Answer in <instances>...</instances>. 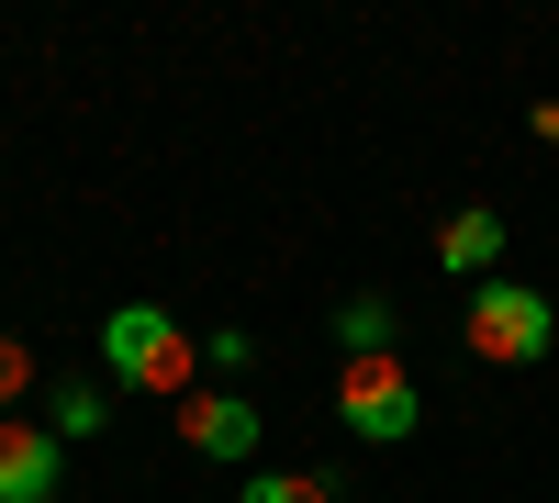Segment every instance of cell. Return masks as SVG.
Listing matches in <instances>:
<instances>
[{"label": "cell", "mask_w": 559, "mask_h": 503, "mask_svg": "<svg viewBox=\"0 0 559 503\" xmlns=\"http://www.w3.org/2000/svg\"><path fill=\"white\" fill-rule=\"evenodd\" d=\"M102 370H112L123 392L191 403V370H202V347L179 336V313H157V302H112V313H102Z\"/></svg>", "instance_id": "6da1fadb"}, {"label": "cell", "mask_w": 559, "mask_h": 503, "mask_svg": "<svg viewBox=\"0 0 559 503\" xmlns=\"http://www.w3.org/2000/svg\"><path fill=\"white\" fill-rule=\"evenodd\" d=\"M459 336H471V358H492V370H537L548 336H559V313H548V291H526V280H481L471 313H459Z\"/></svg>", "instance_id": "7a4b0ae2"}, {"label": "cell", "mask_w": 559, "mask_h": 503, "mask_svg": "<svg viewBox=\"0 0 559 503\" xmlns=\"http://www.w3.org/2000/svg\"><path fill=\"white\" fill-rule=\"evenodd\" d=\"M336 415L369 447H403L414 426H426V392L403 381V358H347V370H336Z\"/></svg>", "instance_id": "3957f363"}, {"label": "cell", "mask_w": 559, "mask_h": 503, "mask_svg": "<svg viewBox=\"0 0 559 503\" xmlns=\"http://www.w3.org/2000/svg\"><path fill=\"white\" fill-rule=\"evenodd\" d=\"M68 459H57V436L23 426V415H0V503H57Z\"/></svg>", "instance_id": "277c9868"}, {"label": "cell", "mask_w": 559, "mask_h": 503, "mask_svg": "<svg viewBox=\"0 0 559 503\" xmlns=\"http://www.w3.org/2000/svg\"><path fill=\"white\" fill-rule=\"evenodd\" d=\"M179 436H191L202 459H247V447H258V415H247L236 392H191V403H179Z\"/></svg>", "instance_id": "5b68a950"}, {"label": "cell", "mask_w": 559, "mask_h": 503, "mask_svg": "<svg viewBox=\"0 0 559 503\" xmlns=\"http://www.w3.org/2000/svg\"><path fill=\"white\" fill-rule=\"evenodd\" d=\"M492 258H503V213H492V202H471V213H448V224H437V268H459L471 291L492 280Z\"/></svg>", "instance_id": "8992f818"}, {"label": "cell", "mask_w": 559, "mask_h": 503, "mask_svg": "<svg viewBox=\"0 0 559 503\" xmlns=\"http://www.w3.org/2000/svg\"><path fill=\"white\" fill-rule=\"evenodd\" d=\"M336 347H347V358H392V313H381V302L358 291V302L336 313Z\"/></svg>", "instance_id": "52a82bcc"}, {"label": "cell", "mask_w": 559, "mask_h": 503, "mask_svg": "<svg viewBox=\"0 0 559 503\" xmlns=\"http://www.w3.org/2000/svg\"><path fill=\"white\" fill-rule=\"evenodd\" d=\"M247 503H336V481H313V470H258Z\"/></svg>", "instance_id": "ba28073f"}, {"label": "cell", "mask_w": 559, "mask_h": 503, "mask_svg": "<svg viewBox=\"0 0 559 503\" xmlns=\"http://www.w3.org/2000/svg\"><path fill=\"white\" fill-rule=\"evenodd\" d=\"M102 415H112V392H102V381H68V392H57V436H90Z\"/></svg>", "instance_id": "9c48e42d"}, {"label": "cell", "mask_w": 559, "mask_h": 503, "mask_svg": "<svg viewBox=\"0 0 559 503\" xmlns=\"http://www.w3.org/2000/svg\"><path fill=\"white\" fill-rule=\"evenodd\" d=\"M23 392H34V347L0 336V403H23Z\"/></svg>", "instance_id": "30bf717a"}]
</instances>
